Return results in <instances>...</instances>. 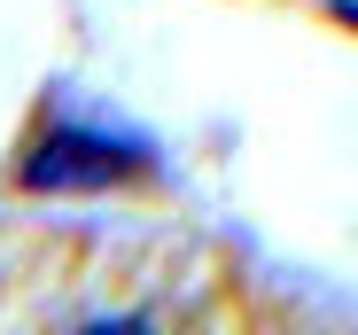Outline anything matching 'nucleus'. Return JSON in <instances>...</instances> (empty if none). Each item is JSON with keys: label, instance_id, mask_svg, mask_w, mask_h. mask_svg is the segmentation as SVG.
Returning a JSON list of instances; mask_svg holds the SVG:
<instances>
[{"label": "nucleus", "instance_id": "f257e3e1", "mask_svg": "<svg viewBox=\"0 0 358 335\" xmlns=\"http://www.w3.org/2000/svg\"><path fill=\"white\" fill-rule=\"evenodd\" d=\"M141 172V148L133 141H101V133H47L39 156L24 164V180L31 187H101V180H125Z\"/></svg>", "mask_w": 358, "mask_h": 335}]
</instances>
